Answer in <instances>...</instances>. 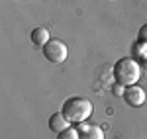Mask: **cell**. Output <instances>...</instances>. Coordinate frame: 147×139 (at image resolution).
<instances>
[{
    "label": "cell",
    "instance_id": "1",
    "mask_svg": "<svg viewBox=\"0 0 147 139\" xmlns=\"http://www.w3.org/2000/svg\"><path fill=\"white\" fill-rule=\"evenodd\" d=\"M61 112L71 124H84L92 116V102L88 98H80V96L67 98L63 102Z\"/></svg>",
    "mask_w": 147,
    "mask_h": 139
},
{
    "label": "cell",
    "instance_id": "2",
    "mask_svg": "<svg viewBox=\"0 0 147 139\" xmlns=\"http://www.w3.org/2000/svg\"><path fill=\"white\" fill-rule=\"evenodd\" d=\"M112 71H114V81L122 86H134L141 77V67L131 57H124L120 61H116Z\"/></svg>",
    "mask_w": 147,
    "mask_h": 139
},
{
    "label": "cell",
    "instance_id": "3",
    "mask_svg": "<svg viewBox=\"0 0 147 139\" xmlns=\"http://www.w3.org/2000/svg\"><path fill=\"white\" fill-rule=\"evenodd\" d=\"M43 55H45L47 61L59 65V63H65V61H67L69 49L61 39H49V43L43 47Z\"/></svg>",
    "mask_w": 147,
    "mask_h": 139
},
{
    "label": "cell",
    "instance_id": "4",
    "mask_svg": "<svg viewBox=\"0 0 147 139\" xmlns=\"http://www.w3.org/2000/svg\"><path fill=\"white\" fill-rule=\"evenodd\" d=\"M124 100L127 106H131V108H139V106L145 104V92H143V88L141 86H125L124 90Z\"/></svg>",
    "mask_w": 147,
    "mask_h": 139
},
{
    "label": "cell",
    "instance_id": "5",
    "mask_svg": "<svg viewBox=\"0 0 147 139\" xmlns=\"http://www.w3.org/2000/svg\"><path fill=\"white\" fill-rule=\"evenodd\" d=\"M69 124H71V122L63 116V112L53 114V116L49 118V129H51L53 133H61V131H65V129L69 128Z\"/></svg>",
    "mask_w": 147,
    "mask_h": 139
},
{
    "label": "cell",
    "instance_id": "6",
    "mask_svg": "<svg viewBox=\"0 0 147 139\" xmlns=\"http://www.w3.org/2000/svg\"><path fill=\"white\" fill-rule=\"evenodd\" d=\"M30 37H32V43H34L35 47H41V49H43V47L49 43V39H51V37H49V32H47L45 28H35Z\"/></svg>",
    "mask_w": 147,
    "mask_h": 139
},
{
    "label": "cell",
    "instance_id": "7",
    "mask_svg": "<svg viewBox=\"0 0 147 139\" xmlns=\"http://www.w3.org/2000/svg\"><path fill=\"white\" fill-rule=\"evenodd\" d=\"M80 139H104V131L98 126H82L79 129Z\"/></svg>",
    "mask_w": 147,
    "mask_h": 139
},
{
    "label": "cell",
    "instance_id": "8",
    "mask_svg": "<svg viewBox=\"0 0 147 139\" xmlns=\"http://www.w3.org/2000/svg\"><path fill=\"white\" fill-rule=\"evenodd\" d=\"M57 139H80L79 129H75V128H67L65 131L57 133Z\"/></svg>",
    "mask_w": 147,
    "mask_h": 139
},
{
    "label": "cell",
    "instance_id": "9",
    "mask_svg": "<svg viewBox=\"0 0 147 139\" xmlns=\"http://www.w3.org/2000/svg\"><path fill=\"white\" fill-rule=\"evenodd\" d=\"M139 41H141V43H147V24L139 30Z\"/></svg>",
    "mask_w": 147,
    "mask_h": 139
}]
</instances>
